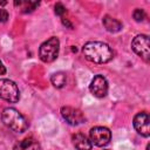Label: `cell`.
I'll return each instance as SVG.
<instances>
[{
    "label": "cell",
    "instance_id": "1",
    "mask_svg": "<svg viewBox=\"0 0 150 150\" xmlns=\"http://www.w3.org/2000/svg\"><path fill=\"white\" fill-rule=\"evenodd\" d=\"M82 53L88 61L97 64L107 63L114 57V50L110 46L101 41H88L82 47Z\"/></svg>",
    "mask_w": 150,
    "mask_h": 150
},
{
    "label": "cell",
    "instance_id": "2",
    "mask_svg": "<svg viewBox=\"0 0 150 150\" xmlns=\"http://www.w3.org/2000/svg\"><path fill=\"white\" fill-rule=\"evenodd\" d=\"M2 123L14 132L22 134L28 129V122L26 117L15 108H5L1 112Z\"/></svg>",
    "mask_w": 150,
    "mask_h": 150
},
{
    "label": "cell",
    "instance_id": "3",
    "mask_svg": "<svg viewBox=\"0 0 150 150\" xmlns=\"http://www.w3.org/2000/svg\"><path fill=\"white\" fill-rule=\"evenodd\" d=\"M60 52V40L56 36H52L40 45L39 57L45 63H50L55 61Z\"/></svg>",
    "mask_w": 150,
    "mask_h": 150
},
{
    "label": "cell",
    "instance_id": "4",
    "mask_svg": "<svg viewBox=\"0 0 150 150\" xmlns=\"http://www.w3.org/2000/svg\"><path fill=\"white\" fill-rule=\"evenodd\" d=\"M0 98L9 103L19 102L20 90L14 81L8 79H0Z\"/></svg>",
    "mask_w": 150,
    "mask_h": 150
},
{
    "label": "cell",
    "instance_id": "5",
    "mask_svg": "<svg viewBox=\"0 0 150 150\" xmlns=\"http://www.w3.org/2000/svg\"><path fill=\"white\" fill-rule=\"evenodd\" d=\"M131 48L139 57H142L145 62H149V60H150V40H149L148 35H145V34L136 35L131 41Z\"/></svg>",
    "mask_w": 150,
    "mask_h": 150
},
{
    "label": "cell",
    "instance_id": "6",
    "mask_svg": "<svg viewBox=\"0 0 150 150\" xmlns=\"http://www.w3.org/2000/svg\"><path fill=\"white\" fill-rule=\"evenodd\" d=\"M89 139L96 146H105L111 139V131L107 127H94L89 131Z\"/></svg>",
    "mask_w": 150,
    "mask_h": 150
},
{
    "label": "cell",
    "instance_id": "7",
    "mask_svg": "<svg viewBox=\"0 0 150 150\" xmlns=\"http://www.w3.org/2000/svg\"><path fill=\"white\" fill-rule=\"evenodd\" d=\"M62 118L70 125H80L86 121V117L83 115V112L74 107H69V105H64L61 108L60 110Z\"/></svg>",
    "mask_w": 150,
    "mask_h": 150
},
{
    "label": "cell",
    "instance_id": "8",
    "mask_svg": "<svg viewBox=\"0 0 150 150\" xmlns=\"http://www.w3.org/2000/svg\"><path fill=\"white\" fill-rule=\"evenodd\" d=\"M108 88H109L108 81H107V79H105L103 75H101V74L95 75V76L93 77L90 84H89V90H90V93H91L95 97H97V98H102V97L107 96V94H108Z\"/></svg>",
    "mask_w": 150,
    "mask_h": 150
},
{
    "label": "cell",
    "instance_id": "9",
    "mask_svg": "<svg viewBox=\"0 0 150 150\" xmlns=\"http://www.w3.org/2000/svg\"><path fill=\"white\" fill-rule=\"evenodd\" d=\"M132 125L135 130L143 137H149L150 136V118L148 112L142 111L135 115L132 120Z\"/></svg>",
    "mask_w": 150,
    "mask_h": 150
},
{
    "label": "cell",
    "instance_id": "10",
    "mask_svg": "<svg viewBox=\"0 0 150 150\" xmlns=\"http://www.w3.org/2000/svg\"><path fill=\"white\" fill-rule=\"evenodd\" d=\"M71 142L76 150H91L93 148L90 139L84 134H81V132L74 134L71 136Z\"/></svg>",
    "mask_w": 150,
    "mask_h": 150
},
{
    "label": "cell",
    "instance_id": "11",
    "mask_svg": "<svg viewBox=\"0 0 150 150\" xmlns=\"http://www.w3.org/2000/svg\"><path fill=\"white\" fill-rule=\"evenodd\" d=\"M39 149H40L39 142L32 136L16 142L13 146V150H39Z\"/></svg>",
    "mask_w": 150,
    "mask_h": 150
},
{
    "label": "cell",
    "instance_id": "12",
    "mask_svg": "<svg viewBox=\"0 0 150 150\" xmlns=\"http://www.w3.org/2000/svg\"><path fill=\"white\" fill-rule=\"evenodd\" d=\"M102 23L105 30L109 33H117L122 29V22L110 15H104L102 19Z\"/></svg>",
    "mask_w": 150,
    "mask_h": 150
},
{
    "label": "cell",
    "instance_id": "13",
    "mask_svg": "<svg viewBox=\"0 0 150 150\" xmlns=\"http://www.w3.org/2000/svg\"><path fill=\"white\" fill-rule=\"evenodd\" d=\"M14 6L19 7L22 13H30L39 6V2L38 1H27V0H19V1L15 0Z\"/></svg>",
    "mask_w": 150,
    "mask_h": 150
},
{
    "label": "cell",
    "instance_id": "14",
    "mask_svg": "<svg viewBox=\"0 0 150 150\" xmlns=\"http://www.w3.org/2000/svg\"><path fill=\"white\" fill-rule=\"evenodd\" d=\"M50 82L57 89L63 88L66 86V83H67V75H66V73H63V71H56V73H54L50 76Z\"/></svg>",
    "mask_w": 150,
    "mask_h": 150
},
{
    "label": "cell",
    "instance_id": "15",
    "mask_svg": "<svg viewBox=\"0 0 150 150\" xmlns=\"http://www.w3.org/2000/svg\"><path fill=\"white\" fill-rule=\"evenodd\" d=\"M132 18L136 22H142L144 19H145V12L144 9L142 8H136L134 12H132Z\"/></svg>",
    "mask_w": 150,
    "mask_h": 150
},
{
    "label": "cell",
    "instance_id": "16",
    "mask_svg": "<svg viewBox=\"0 0 150 150\" xmlns=\"http://www.w3.org/2000/svg\"><path fill=\"white\" fill-rule=\"evenodd\" d=\"M55 9H54V12H55V14L57 15V16H61V18H63V15L66 14V12H67V9H66V7L61 4V2H57V4H55V7H54Z\"/></svg>",
    "mask_w": 150,
    "mask_h": 150
},
{
    "label": "cell",
    "instance_id": "17",
    "mask_svg": "<svg viewBox=\"0 0 150 150\" xmlns=\"http://www.w3.org/2000/svg\"><path fill=\"white\" fill-rule=\"evenodd\" d=\"M8 16H9L8 12L5 8H0V22L1 23H5L8 20Z\"/></svg>",
    "mask_w": 150,
    "mask_h": 150
},
{
    "label": "cell",
    "instance_id": "18",
    "mask_svg": "<svg viewBox=\"0 0 150 150\" xmlns=\"http://www.w3.org/2000/svg\"><path fill=\"white\" fill-rule=\"evenodd\" d=\"M62 20V23L64 25V26H67L68 28H70V29H73V25H71V22L68 20V19H66V18H62L61 19Z\"/></svg>",
    "mask_w": 150,
    "mask_h": 150
},
{
    "label": "cell",
    "instance_id": "19",
    "mask_svg": "<svg viewBox=\"0 0 150 150\" xmlns=\"http://www.w3.org/2000/svg\"><path fill=\"white\" fill-rule=\"evenodd\" d=\"M6 67L4 66V63H2V61L0 60V75H5L6 74Z\"/></svg>",
    "mask_w": 150,
    "mask_h": 150
},
{
    "label": "cell",
    "instance_id": "20",
    "mask_svg": "<svg viewBox=\"0 0 150 150\" xmlns=\"http://www.w3.org/2000/svg\"><path fill=\"white\" fill-rule=\"evenodd\" d=\"M103 150H108V149H103Z\"/></svg>",
    "mask_w": 150,
    "mask_h": 150
}]
</instances>
